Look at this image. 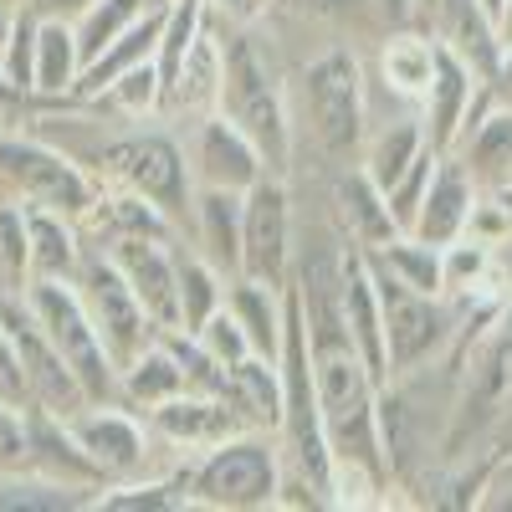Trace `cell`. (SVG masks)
Listing matches in <instances>:
<instances>
[{
	"label": "cell",
	"instance_id": "cell-40",
	"mask_svg": "<svg viewBox=\"0 0 512 512\" xmlns=\"http://www.w3.org/2000/svg\"><path fill=\"white\" fill-rule=\"evenodd\" d=\"M195 338H200V349L216 359V364H236V359H246L251 354V344H246V333H241V323H236V313L231 308H216L200 328H195Z\"/></svg>",
	"mask_w": 512,
	"mask_h": 512
},
{
	"label": "cell",
	"instance_id": "cell-17",
	"mask_svg": "<svg viewBox=\"0 0 512 512\" xmlns=\"http://www.w3.org/2000/svg\"><path fill=\"white\" fill-rule=\"evenodd\" d=\"M441 47V41H436ZM487 88V82L466 67L461 57H451L446 47L436 52V77H431V88H425V113H420V134H425V144H431L436 154H451L456 149V139H461V128H466V118H472V103H477V93Z\"/></svg>",
	"mask_w": 512,
	"mask_h": 512
},
{
	"label": "cell",
	"instance_id": "cell-2",
	"mask_svg": "<svg viewBox=\"0 0 512 512\" xmlns=\"http://www.w3.org/2000/svg\"><path fill=\"white\" fill-rule=\"evenodd\" d=\"M77 164L88 169L98 185H118L134 190L144 200H154L175 226H185L190 216V164L185 149L159 134V128H134V134H113L103 144H93L88 154H77Z\"/></svg>",
	"mask_w": 512,
	"mask_h": 512
},
{
	"label": "cell",
	"instance_id": "cell-45",
	"mask_svg": "<svg viewBox=\"0 0 512 512\" xmlns=\"http://www.w3.org/2000/svg\"><path fill=\"white\" fill-rule=\"evenodd\" d=\"M477 507H492V512H512V456L497 461V472L482 482V497Z\"/></svg>",
	"mask_w": 512,
	"mask_h": 512
},
{
	"label": "cell",
	"instance_id": "cell-37",
	"mask_svg": "<svg viewBox=\"0 0 512 512\" xmlns=\"http://www.w3.org/2000/svg\"><path fill=\"white\" fill-rule=\"evenodd\" d=\"M98 98L113 103L123 118H149V113H159V108H164V88H159V67H154V57L139 62V67H128V72H118Z\"/></svg>",
	"mask_w": 512,
	"mask_h": 512
},
{
	"label": "cell",
	"instance_id": "cell-14",
	"mask_svg": "<svg viewBox=\"0 0 512 512\" xmlns=\"http://www.w3.org/2000/svg\"><path fill=\"white\" fill-rule=\"evenodd\" d=\"M144 425H149V436H154L159 446L185 451V456H200V451H210L216 441H226V436H236V431H251V425L241 420V410H236L226 395H195V390L154 405V410L144 415Z\"/></svg>",
	"mask_w": 512,
	"mask_h": 512
},
{
	"label": "cell",
	"instance_id": "cell-33",
	"mask_svg": "<svg viewBox=\"0 0 512 512\" xmlns=\"http://www.w3.org/2000/svg\"><path fill=\"white\" fill-rule=\"evenodd\" d=\"M175 287H180V328L195 333L216 308H226L231 277H221L200 251H175Z\"/></svg>",
	"mask_w": 512,
	"mask_h": 512
},
{
	"label": "cell",
	"instance_id": "cell-47",
	"mask_svg": "<svg viewBox=\"0 0 512 512\" xmlns=\"http://www.w3.org/2000/svg\"><path fill=\"white\" fill-rule=\"evenodd\" d=\"M374 11L390 21V26H405L415 16V0H374Z\"/></svg>",
	"mask_w": 512,
	"mask_h": 512
},
{
	"label": "cell",
	"instance_id": "cell-4",
	"mask_svg": "<svg viewBox=\"0 0 512 512\" xmlns=\"http://www.w3.org/2000/svg\"><path fill=\"white\" fill-rule=\"evenodd\" d=\"M297 108H303L308 134L323 154L354 159L369 134V103H364V67L354 52H323L297 77Z\"/></svg>",
	"mask_w": 512,
	"mask_h": 512
},
{
	"label": "cell",
	"instance_id": "cell-23",
	"mask_svg": "<svg viewBox=\"0 0 512 512\" xmlns=\"http://www.w3.org/2000/svg\"><path fill=\"white\" fill-rule=\"evenodd\" d=\"M77 31L72 21L57 16H36V52H31V98H72L77 93Z\"/></svg>",
	"mask_w": 512,
	"mask_h": 512
},
{
	"label": "cell",
	"instance_id": "cell-35",
	"mask_svg": "<svg viewBox=\"0 0 512 512\" xmlns=\"http://www.w3.org/2000/svg\"><path fill=\"white\" fill-rule=\"evenodd\" d=\"M26 287H31L26 205L0 190V297H26Z\"/></svg>",
	"mask_w": 512,
	"mask_h": 512
},
{
	"label": "cell",
	"instance_id": "cell-43",
	"mask_svg": "<svg viewBox=\"0 0 512 512\" xmlns=\"http://www.w3.org/2000/svg\"><path fill=\"white\" fill-rule=\"evenodd\" d=\"M0 405L26 410V379H21V359H16V349H11L6 328H0Z\"/></svg>",
	"mask_w": 512,
	"mask_h": 512
},
{
	"label": "cell",
	"instance_id": "cell-46",
	"mask_svg": "<svg viewBox=\"0 0 512 512\" xmlns=\"http://www.w3.org/2000/svg\"><path fill=\"white\" fill-rule=\"evenodd\" d=\"M31 16H57V21H77L82 11L93 6V0H21Z\"/></svg>",
	"mask_w": 512,
	"mask_h": 512
},
{
	"label": "cell",
	"instance_id": "cell-38",
	"mask_svg": "<svg viewBox=\"0 0 512 512\" xmlns=\"http://www.w3.org/2000/svg\"><path fill=\"white\" fill-rule=\"evenodd\" d=\"M31 52H36V16L26 6H16L6 52H0V77H6L21 98H31Z\"/></svg>",
	"mask_w": 512,
	"mask_h": 512
},
{
	"label": "cell",
	"instance_id": "cell-6",
	"mask_svg": "<svg viewBox=\"0 0 512 512\" xmlns=\"http://www.w3.org/2000/svg\"><path fill=\"white\" fill-rule=\"evenodd\" d=\"M0 190L26 205L62 210L72 221H88L98 200V180L67 149L31 134H6V128H0Z\"/></svg>",
	"mask_w": 512,
	"mask_h": 512
},
{
	"label": "cell",
	"instance_id": "cell-27",
	"mask_svg": "<svg viewBox=\"0 0 512 512\" xmlns=\"http://www.w3.org/2000/svg\"><path fill=\"white\" fill-rule=\"evenodd\" d=\"M333 200H338L344 231H349V241H354L359 251H374V246H384L390 236H400V226H395V216H390V205H384V190L364 175V169H349V175L338 180Z\"/></svg>",
	"mask_w": 512,
	"mask_h": 512
},
{
	"label": "cell",
	"instance_id": "cell-9",
	"mask_svg": "<svg viewBox=\"0 0 512 512\" xmlns=\"http://www.w3.org/2000/svg\"><path fill=\"white\" fill-rule=\"evenodd\" d=\"M0 328H6L11 349L21 359V379H26V405H41L52 415H77L82 405H93L88 395H82L77 374L67 369V359L52 349V338L41 333V323L31 318L26 297H0Z\"/></svg>",
	"mask_w": 512,
	"mask_h": 512
},
{
	"label": "cell",
	"instance_id": "cell-55",
	"mask_svg": "<svg viewBox=\"0 0 512 512\" xmlns=\"http://www.w3.org/2000/svg\"><path fill=\"white\" fill-rule=\"evenodd\" d=\"M159 6H169V0H159Z\"/></svg>",
	"mask_w": 512,
	"mask_h": 512
},
{
	"label": "cell",
	"instance_id": "cell-13",
	"mask_svg": "<svg viewBox=\"0 0 512 512\" xmlns=\"http://www.w3.org/2000/svg\"><path fill=\"white\" fill-rule=\"evenodd\" d=\"M190 149H185V164H190V185H210V190H251L256 180L267 175L262 154L256 144L241 134V128L226 118V113H205L190 123Z\"/></svg>",
	"mask_w": 512,
	"mask_h": 512
},
{
	"label": "cell",
	"instance_id": "cell-1",
	"mask_svg": "<svg viewBox=\"0 0 512 512\" xmlns=\"http://www.w3.org/2000/svg\"><path fill=\"white\" fill-rule=\"evenodd\" d=\"M221 47H226V67H221L216 113H226L256 144L267 175H287V164H292V103H287V88H282L272 57L246 36V26L221 31Z\"/></svg>",
	"mask_w": 512,
	"mask_h": 512
},
{
	"label": "cell",
	"instance_id": "cell-51",
	"mask_svg": "<svg viewBox=\"0 0 512 512\" xmlns=\"http://www.w3.org/2000/svg\"><path fill=\"white\" fill-rule=\"evenodd\" d=\"M16 103H26V98H21V93L11 88V82H6V77H0V108H16Z\"/></svg>",
	"mask_w": 512,
	"mask_h": 512
},
{
	"label": "cell",
	"instance_id": "cell-8",
	"mask_svg": "<svg viewBox=\"0 0 512 512\" xmlns=\"http://www.w3.org/2000/svg\"><path fill=\"white\" fill-rule=\"evenodd\" d=\"M72 287H77V297H82V308H88V318H93V328H98V338H103L113 369H123L128 359H139L154 338H159L154 318H149L144 303H139V292L123 282V272L108 262L103 246H98V251H82V262H77V272H72Z\"/></svg>",
	"mask_w": 512,
	"mask_h": 512
},
{
	"label": "cell",
	"instance_id": "cell-11",
	"mask_svg": "<svg viewBox=\"0 0 512 512\" xmlns=\"http://www.w3.org/2000/svg\"><path fill=\"white\" fill-rule=\"evenodd\" d=\"M507 410H512V328L492 333L487 344L472 354V364H466L461 395H456V405H451L446 451L456 456L466 441H482Z\"/></svg>",
	"mask_w": 512,
	"mask_h": 512
},
{
	"label": "cell",
	"instance_id": "cell-16",
	"mask_svg": "<svg viewBox=\"0 0 512 512\" xmlns=\"http://www.w3.org/2000/svg\"><path fill=\"white\" fill-rule=\"evenodd\" d=\"M21 431H26V451H21V466H31V472L41 477H52V482H67V487H108L103 472L93 466V456L77 446L72 436V425L52 410H41V405H26L21 410Z\"/></svg>",
	"mask_w": 512,
	"mask_h": 512
},
{
	"label": "cell",
	"instance_id": "cell-28",
	"mask_svg": "<svg viewBox=\"0 0 512 512\" xmlns=\"http://www.w3.org/2000/svg\"><path fill=\"white\" fill-rule=\"evenodd\" d=\"M226 308L236 313V323H241V333H246L251 354L277 359V344H282V287L251 282V277H231Z\"/></svg>",
	"mask_w": 512,
	"mask_h": 512
},
{
	"label": "cell",
	"instance_id": "cell-18",
	"mask_svg": "<svg viewBox=\"0 0 512 512\" xmlns=\"http://www.w3.org/2000/svg\"><path fill=\"white\" fill-rule=\"evenodd\" d=\"M477 200H482V185L456 164V154H441L436 169H431V180H425V195H420V210L410 221V236L431 241V246H446V241L466 236V221H472Z\"/></svg>",
	"mask_w": 512,
	"mask_h": 512
},
{
	"label": "cell",
	"instance_id": "cell-49",
	"mask_svg": "<svg viewBox=\"0 0 512 512\" xmlns=\"http://www.w3.org/2000/svg\"><path fill=\"white\" fill-rule=\"evenodd\" d=\"M492 200H497V210H502V216H507V236H512V180H502L497 190H487Z\"/></svg>",
	"mask_w": 512,
	"mask_h": 512
},
{
	"label": "cell",
	"instance_id": "cell-15",
	"mask_svg": "<svg viewBox=\"0 0 512 512\" xmlns=\"http://www.w3.org/2000/svg\"><path fill=\"white\" fill-rule=\"evenodd\" d=\"M175 241L159 236H108V262L123 272V282L139 292L154 328H180V287H175Z\"/></svg>",
	"mask_w": 512,
	"mask_h": 512
},
{
	"label": "cell",
	"instance_id": "cell-7",
	"mask_svg": "<svg viewBox=\"0 0 512 512\" xmlns=\"http://www.w3.org/2000/svg\"><path fill=\"white\" fill-rule=\"evenodd\" d=\"M369 277H374L379 313H384V359H390V379L431 369V359H441L446 344L456 338V313L446 308V297L415 292L395 277H384L379 267H369Z\"/></svg>",
	"mask_w": 512,
	"mask_h": 512
},
{
	"label": "cell",
	"instance_id": "cell-21",
	"mask_svg": "<svg viewBox=\"0 0 512 512\" xmlns=\"http://www.w3.org/2000/svg\"><path fill=\"white\" fill-rule=\"evenodd\" d=\"M436 41L451 57H461L482 82L497 77L502 36H497V16L482 0H436Z\"/></svg>",
	"mask_w": 512,
	"mask_h": 512
},
{
	"label": "cell",
	"instance_id": "cell-10",
	"mask_svg": "<svg viewBox=\"0 0 512 512\" xmlns=\"http://www.w3.org/2000/svg\"><path fill=\"white\" fill-rule=\"evenodd\" d=\"M292 200L282 175H262L241 195V277L287 287L292 282Z\"/></svg>",
	"mask_w": 512,
	"mask_h": 512
},
{
	"label": "cell",
	"instance_id": "cell-42",
	"mask_svg": "<svg viewBox=\"0 0 512 512\" xmlns=\"http://www.w3.org/2000/svg\"><path fill=\"white\" fill-rule=\"evenodd\" d=\"M267 11V0H205V16L216 21L221 31H236V26H256Z\"/></svg>",
	"mask_w": 512,
	"mask_h": 512
},
{
	"label": "cell",
	"instance_id": "cell-24",
	"mask_svg": "<svg viewBox=\"0 0 512 512\" xmlns=\"http://www.w3.org/2000/svg\"><path fill=\"white\" fill-rule=\"evenodd\" d=\"M26 246H31V277L72 282V272L82 262V221L62 216V210H47V205H26Z\"/></svg>",
	"mask_w": 512,
	"mask_h": 512
},
{
	"label": "cell",
	"instance_id": "cell-36",
	"mask_svg": "<svg viewBox=\"0 0 512 512\" xmlns=\"http://www.w3.org/2000/svg\"><path fill=\"white\" fill-rule=\"evenodd\" d=\"M159 0H93L88 11H82L77 21H72V31H77V52H82V67H88L108 41L118 36V31H128L144 11H154Z\"/></svg>",
	"mask_w": 512,
	"mask_h": 512
},
{
	"label": "cell",
	"instance_id": "cell-3",
	"mask_svg": "<svg viewBox=\"0 0 512 512\" xmlns=\"http://www.w3.org/2000/svg\"><path fill=\"white\" fill-rule=\"evenodd\" d=\"M277 477H282V451L272 431H236L210 451L190 456L185 497L190 507L210 512H256L277 507Z\"/></svg>",
	"mask_w": 512,
	"mask_h": 512
},
{
	"label": "cell",
	"instance_id": "cell-52",
	"mask_svg": "<svg viewBox=\"0 0 512 512\" xmlns=\"http://www.w3.org/2000/svg\"><path fill=\"white\" fill-rule=\"evenodd\" d=\"M11 16H16L11 6H0V52H6V36H11Z\"/></svg>",
	"mask_w": 512,
	"mask_h": 512
},
{
	"label": "cell",
	"instance_id": "cell-39",
	"mask_svg": "<svg viewBox=\"0 0 512 512\" xmlns=\"http://www.w3.org/2000/svg\"><path fill=\"white\" fill-rule=\"evenodd\" d=\"M436 159H441L436 149H425V154L405 169V175H400L390 190H384V205H390V216H395L400 231H410V221H415V210H420V195H425V180H431Z\"/></svg>",
	"mask_w": 512,
	"mask_h": 512
},
{
	"label": "cell",
	"instance_id": "cell-41",
	"mask_svg": "<svg viewBox=\"0 0 512 512\" xmlns=\"http://www.w3.org/2000/svg\"><path fill=\"white\" fill-rule=\"evenodd\" d=\"M267 6H282L292 16H308V21H369L379 16L374 11V0H267Z\"/></svg>",
	"mask_w": 512,
	"mask_h": 512
},
{
	"label": "cell",
	"instance_id": "cell-29",
	"mask_svg": "<svg viewBox=\"0 0 512 512\" xmlns=\"http://www.w3.org/2000/svg\"><path fill=\"white\" fill-rule=\"evenodd\" d=\"M436 52H441L436 36H425V31H395V36L379 47L384 88H390L395 98L420 103L425 88H431V77H436Z\"/></svg>",
	"mask_w": 512,
	"mask_h": 512
},
{
	"label": "cell",
	"instance_id": "cell-48",
	"mask_svg": "<svg viewBox=\"0 0 512 512\" xmlns=\"http://www.w3.org/2000/svg\"><path fill=\"white\" fill-rule=\"evenodd\" d=\"M492 88H497V98H507V103H512V47H502V62H497Z\"/></svg>",
	"mask_w": 512,
	"mask_h": 512
},
{
	"label": "cell",
	"instance_id": "cell-50",
	"mask_svg": "<svg viewBox=\"0 0 512 512\" xmlns=\"http://www.w3.org/2000/svg\"><path fill=\"white\" fill-rule=\"evenodd\" d=\"M497 36H502V47H512V0L497 6Z\"/></svg>",
	"mask_w": 512,
	"mask_h": 512
},
{
	"label": "cell",
	"instance_id": "cell-34",
	"mask_svg": "<svg viewBox=\"0 0 512 512\" xmlns=\"http://www.w3.org/2000/svg\"><path fill=\"white\" fill-rule=\"evenodd\" d=\"M98 512H175V507H190L185 497V472L175 477H134V482H108L93 492Z\"/></svg>",
	"mask_w": 512,
	"mask_h": 512
},
{
	"label": "cell",
	"instance_id": "cell-12",
	"mask_svg": "<svg viewBox=\"0 0 512 512\" xmlns=\"http://www.w3.org/2000/svg\"><path fill=\"white\" fill-rule=\"evenodd\" d=\"M77 446L93 456V466L103 472V482H134V477H149V451H154V436L149 425L123 410L118 400L108 405H82L77 415H67Z\"/></svg>",
	"mask_w": 512,
	"mask_h": 512
},
{
	"label": "cell",
	"instance_id": "cell-32",
	"mask_svg": "<svg viewBox=\"0 0 512 512\" xmlns=\"http://www.w3.org/2000/svg\"><path fill=\"white\" fill-rule=\"evenodd\" d=\"M93 492L88 487H67L31 472V466H6L0 472V512H77L88 507Z\"/></svg>",
	"mask_w": 512,
	"mask_h": 512
},
{
	"label": "cell",
	"instance_id": "cell-20",
	"mask_svg": "<svg viewBox=\"0 0 512 512\" xmlns=\"http://www.w3.org/2000/svg\"><path fill=\"white\" fill-rule=\"evenodd\" d=\"M221 67H226L221 31H216V21L205 16L200 36L190 41V52L175 67V82L164 88V108L159 113H190V118L216 113V103H221Z\"/></svg>",
	"mask_w": 512,
	"mask_h": 512
},
{
	"label": "cell",
	"instance_id": "cell-19",
	"mask_svg": "<svg viewBox=\"0 0 512 512\" xmlns=\"http://www.w3.org/2000/svg\"><path fill=\"white\" fill-rule=\"evenodd\" d=\"M241 195L246 190H190V236L195 251L205 256L221 277H241Z\"/></svg>",
	"mask_w": 512,
	"mask_h": 512
},
{
	"label": "cell",
	"instance_id": "cell-22",
	"mask_svg": "<svg viewBox=\"0 0 512 512\" xmlns=\"http://www.w3.org/2000/svg\"><path fill=\"white\" fill-rule=\"evenodd\" d=\"M456 164L472 175L482 190H497L502 180H512V103H492L466 134L456 139Z\"/></svg>",
	"mask_w": 512,
	"mask_h": 512
},
{
	"label": "cell",
	"instance_id": "cell-5",
	"mask_svg": "<svg viewBox=\"0 0 512 512\" xmlns=\"http://www.w3.org/2000/svg\"><path fill=\"white\" fill-rule=\"evenodd\" d=\"M26 308H31V318L41 323V333L52 338V349L67 359V369L77 374L82 395H88L93 405L118 400V369H113V359H108V349H103V338H98L88 308H82L77 287L62 282V277H31Z\"/></svg>",
	"mask_w": 512,
	"mask_h": 512
},
{
	"label": "cell",
	"instance_id": "cell-30",
	"mask_svg": "<svg viewBox=\"0 0 512 512\" xmlns=\"http://www.w3.org/2000/svg\"><path fill=\"white\" fill-rule=\"evenodd\" d=\"M364 256H369V267H379L384 277H395V282H405V287H415V292L446 297V292H441V246L400 231V236H390L384 246H374V251H364Z\"/></svg>",
	"mask_w": 512,
	"mask_h": 512
},
{
	"label": "cell",
	"instance_id": "cell-26",
	"mask_svg": "<svg viewBox=\"0 0 512 512\" xmlns=\"http://www.w3.org/2000/svg\"><path fill=\"white\" fill-rule=\"evenodd\" d=\"M226 400L241 410V420L251 431H277L282 420V379H277V359L246 354L226 369Z\"/></svg>",
	"mask_w": 512,
	"mask_h": 512
},
{
	"label": "cell",
	"instance_id": "cell-53",
	"mask_svg": "<svg viewBox=\"0 0 512 512\" xmlns=\"http://www.w3.org/2000/svg\"><path fill=\"white\" fill-rule=\"evenodd\" d=\"M482 6H487V11H492V16H497V6H502V0H482Z\"/></svg>",
	"mask_w": 512,
	"mask_h": 512
},
{
	"label": "cell",
	"instance_id": "cell-54",
	"mask_svg": "<svg viewBox=\"0 0 512 512\" xmlns=\"http://www.w3.org/2000/svg\"><path fill=\"white\" fill-rule=\"evenodd\" d=\"M0 6H11V11H16V6H21V0H0Z\"/></svg>",
	"mask_w": 512,
	"mask_h": 512
},
{
	"label": "cell",
	"instance_id": "cell-31",
	"mask_svg": "<svg viewBox=\"0 0 512 512\" xmlns=\"http://www.w3.org/2000/svg\"><path fill=\"white\" fill-rule=\"evenodd\" d=\"M431 149L420 134V118H395V123H384L379 134H364V175L379 185V190H390L405 169Z\"/></svg>",
	"mask_w": 512,
	"mask_h": 512
},
{
	"label": "cell",
	"instance_id": "cell-44",
	"mask_svg": "<svg viewBox=\"0 0 512 512\" xmlns=\"http://www.w3.org/2000/svg\"><path fill=\"white\" fill-rule=\"evenodd\" d=\"M21 451H26L21 410L16 405H0V472H6V466H21Z\"/></svg>",
	"mask_w": 512,
	"mask_h": 512
},
{
	"label": "cell",
	"instance_id": "cell-25",
	"mask_svg": "<svg viewBox=\"0 0 512 512\" xmlns=\"http://www.w3.org/2000/svg\"><path fill=\"white\" fill-rule=\"evenodd\" d=\"M175 395H185V374H180L175 354H169L159 338H154L139 359H128V364L118 369V405L134 410L139 420H144L154 405L175 400Z\"/></svg>",
	"mask_w": 512,
	"mask_h": 512
}]
</instances>
